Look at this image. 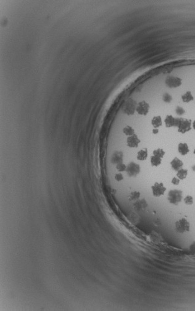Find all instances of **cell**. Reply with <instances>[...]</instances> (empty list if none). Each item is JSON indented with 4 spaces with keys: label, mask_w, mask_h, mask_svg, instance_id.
Returning <instances> with one entry per match:
<instances>
[{
    "label": "cell",
    "mask_w": 195,
    "mask_h": 311,
    "mask_svg": "<svg viewBox=\"0 0 195 311\" xmlns=\"http://www.w3.org/2000/svg\"><path fill=\"white\" fill-rule=\"evenodd\" d=\"M175 113L179 116H182L185 113V111L183 108L180 107V106H177L176 108V109H175Z\"/></svg>",
    "instance_id": "obj_26"
},
{
    "label": "cell",
    "mask_w": 195,
    "mask_h": 311,
    "mask_svg": "<svg viewBox=\"0 0 195 311\" xmlns=\"http://www.w3.org/2000/svg\"><path fill=\"white\" fill-rule=\"evenodd\" d=\"M148 156V150L146 148H143L140 150L138 153L137 155V159L138 160L143 161L147 159Z\"/></svg>",
    "instance_id": "obj_15"
},
{
    "label": "cell",
    "mask_w": 195,
    "mask_h": 311,
    "mask_svg": "<svg viewBox=\"0 0 195 311\" xmlns=\"http://www.w3.org/2000/svg\"><path fill=\"white\" fill-rule=\"evenodd\" d=\"M126 168L127 165L122 162L116 165V169L118 172H124L126 170Z\"/></svg>",
    "instance_id": "obj_25"
},
{
    "label": "cell",
    "mask_w": 195,
    "mask_h": 311,
    "mask_svg": "<svg viewBox=\"0 0 195 311\" xmlns=\"http://www.w3.org/2000/svg\"><path fill=\"white\" fill-rule=\"evenodd\" d=\"M151 125L155 128H158L162 125V120L160 116H155L151 120Z\"/></svg>",
    "instance_id": "obj_16"
},
{
    "label": "cell",
    "mask_w": 195,
    "mask_h": 311,
    "mask_svg": "<svg viewBox=\"0 0 195 311\" xmlns=\"http://www.w3.org/2000/svg\"><path fill=\"white\" fill-rule=\"evenodd\" d=\"M115 179H116V180H117V182H120V181L123 180V177L122 174L120 173L117 174L115 175Z\"/></svg>",
    "instance_id": "obj_28"
},
{
    "label": "cell",
    "mask_w": 195,
    "mask_h": 311,
    "mask_svg": "<svg viewBox=\"0 0 195 311\" xmlns=\"http://www.w3.org/2000/svg\"><path fill=\"white\" fill-rule=\"evenodd\" d=\"M193 153H194V154H195V150H194V151H193Z\"/></svg>",
    "instance_id": "obj_32"
},
{
    "label": "cell",
    "mask_w": 195,
    "mask_h": 311,
    "mask_svg": "<svg viewBox=\"0 0 195 311\" xmlns=\"http://www.w3.org/2000/svg\"><path fill=\"white\" fill-rule=\"evenodd\" d=\"M180 182V180L177 177H173L172 179V180H171V183L173 185H179Z\"/></svg>",
    "instance_id": "obj_27"
},
{
    "label": "cell",
    "mask_w": 195,
    "mask_h": 311,
    "mask_svg": "<svg viewBox=\"0 0 195 311\" xmlns=\"http://www.w3.org/2000/svg\"><path fill=\"white\" fill-rule=\"evenodd\" d=\"M150 109V106L148 103L145 101H142L137 104L136 112L141 116H146Z\"/></svg>",
    "instance_id": "obj_7"
},
{
    "label": "cell",
    "mask_w": 195,
    "mask_h": 311,
    "mask_svg": "<svg viewBox=\"0 0 195 311\" xmlns=\"http://www.w3.org/2000/svg\"><path fill=\"white\" fill-rule=\"evenodd\" d=\"M134 208L136 211H141L145 210L147 206H148V203L146 201L145 199H138L136 201V202L133 204Z\"/></svg>",
    "instance_id": "obj_12"
},
{
    "label": "cell",
    "mask_w": 195,
    "mask_h": 311,
    "mask_svg": "<svg viewBox=\"0 0 195 311\" xmlns=\"http://www.w3.org/2000/svg\"><path fill=\"white\" fill-rule=\"evenodd\" d=\"M165 151L161 148H157L156 150H155L153 152V155L159 157L162 159H163V157L165 156Z\"/></svg>",
    "instance_id": "obj_22"
},
{
    "label": "cell",
    "mask_w": 195,
    "mask_h": 311,
    "mask_svg": "<svg viewBox=\"0 0 195 311\" xmlns=\"http://www.w3.org/2000/svg\"><path fill=\"white\" fill-rule=\"evenodd\" d=\"M159 133V129L158 128H155L153 130V133L154 134H157Z\"/></svg>",
    "instance_id": "obj_29"
},
{
    "label": "cell",
    "mask_w": 195,
    "mask_h": 311,
    "mask_svg": "<svg viewBox=\"0 0 195 311\" xmlns=\"http://www.w3.org/2000/svg\"><path fill=\"white\" fill-rule=\"evenodd\" d=\"M123 133L128 137L132 136L135 134V130L131 126L127 125L123 128Z\"/></svg>",
    "instance_id": "obj_20"
},
{
    "label": "cell",
    "mask_w": 195,
    "mask_h": 311,
    "mask_svg": "<svg viewBox=\"0 0 195 311\" xmlns=\"http://www.w3.org/2000/svg\"><path fill=\"white\" fill-rule=\"evenodd\" d=\"M141 141L140 138L138 137L137 135L135 133L132 136L128 137L127 139V146L130 148H138L139 144Z\"/></svg>",
    "instance_id": "obj_9"
},
{
    "label": "cell",
    "mask_w": 195,
    "mask_h": 311,
    "mask_svg": "<svg viewBox=\"0 0 195 311\" xmlns=\"http://www.w3.org/2000/svg\"><path fill=\"white\" fill-rule=\"evenodd\" d=\"M178 132L182 134H185L190 132L192 128V122L190 119L179 117L177 125Z\"/></svg>",
    "instance_id": "obj_1"
},
{
    "label": "cell",
    "mask_w": 195,
    "mask_h": 311,
    "mask_svg": "<svg viewBox=\"0 0 195 311\" xmlns=\"http://www.w3.org/2000/svg\"><path fill=\"white\" fill-rule=\"evenodd\" d=\"M183 201L185 204L188 206H191L193 204V197L191 195H187L184 197Z\"/></svg>",
    "instance_id": "obj_23"
},
{
    "label": "cell",
    "mask_w": 195,
    "mask_h": 311,
    "mask_svg": "<svg viewBox=\"0 0 195 311\" xmlns=\"http://www.w3.org/2000/svg\"><path fill=\"white\" fill-rule=\"evenodd\" d=\"M141 170V168L140 165L134 162H131L128 164V165L127 166L126 168V172L129 177H134L137 176Z\"/></svg>",
    "instance_id": "obj_5"
},
{
    "label": "cell",
    "mask_w": 195,
    "mask_h": 311,
    "mask_svg": "<svg viewBox=\"0 0 195 311\" xmlns=\"http://www.w3.org/2000/svg\"><path fill=\"white\" fill-rule=\"evenodd\" d=\"M178 122V118H175L172 115H167L164 119V123L167 128L176 127Z\"/></svg>",
    "instance_id": "obj_10"
},
{
    "label": "cell",
    "mask_w": 195,
    "mask_h": 311,
    "mask_svg": "<svg viewBox=\"0 0 195 311\" xmlns=\"http://www.w3.org/2000/svg\"><path fill=\"white\" fill-rule=\"evenodd\" d=\"M151 190L153 195L158 197L164 194L166 191V188L163 183L155 182V184L151 187Z\"/></svg>",
    "instance_id": "obj_8"
},
{
    "label": "cell",
    "mask_w": 195,
    "mask_h": 311,
    "mask_svg": "<svg viewBox=\"0 0 195 311\" xmlns=\"http://www.w3.org/2000/svg\"><path fill=\"white\" fill-rule=\"evenodd\" d=\"M162 159L157 157L156 156L152 155L150 157V162L151 164L153 167H158L159 166L161 163H162Z\"/></svg>",
    "instance_id": "obj_18"
},
{
    "label": "cell",
    "mask_w": 195,
    "mask_h": 311,
    "mask_svg": "<svg viewBox=\"0 0 195 311\" xmlns=\"http://www.w3.org/2000/svg\"><path fill=\"white\" fill-rule=\"evenodd\" d=\"M175 228L178 233L188 232L190 230V224L185 218H182L175 223Z\"/></svg>",
    "instance_id": "obj_4"
},
{
    "label": "cell",
    "mask_w": 195,
    "mask_h": 311,
    "mask_svg": "<svg viewBox=\"0 0 195 311\" xmlns=\"http://www.w3.org/2000/svg\"><path fill=\"white\" fill-rule=\"evenodd\" d=\"M169 202L174 205H178L183 200V192L180 190H171L167 195Z\"/></svg>",
    "instance_id": "obj_3"
},
{
    "label": "cell",
    "mask_w": 195,
    "mask_h": 311,
    "mask_svg": "<svg viewBox=\"0 0 195 311\" xmlns=\"http://www.w3.org/2000/svg\"><path fill=\"white\" fill-rule=\"evenodd\" d=\"M188 172L187 169L182 168L177 172V177L180 180H183L187 178V177L188 175Z\"/></svg>",
    "instance_id": "obj_19"
},
{
    "label": "cell",
    "mask_w": 195,
    "mask_h": 311,
    "mask_svg": "<svg viewBox=\"0 0 195 311\" xmlns=\"http://www.w3.org/2000/svg\"><path fill=\"white\" fill-rule=\"evenodd\" d=\"M165 83L169 88H176L182 85V80L178 77L169 76L165 80Z\"/></svg>",
    "instance_id": "obj_6"
},
{
    "label": "cell",
    "mask_w": 195,
    "mask_h": 311,
    "mask_svg": "<svg viewBox=\"0 0 195 311\" xmlns=\"http://www.w3.org/2000/svg\"><path fill=\"white\" fill-rule=\"evenodd\" d=\"M178 151L182 156H185L190 152V148L187 143H180L178 145Z\"/></svg>",
    "instance_id": "obj_13"
},
{
    "label": "cell",
    "mask_w": 195,
    "mask_h": 311,
    "mask_svg": "<svg viewBox=\"0 0 195 311\" xmlns=\"http://www.w3.org/2000/svg\"><path fill=\"white\" fill-rule=\"evenodd\" d=\"M123 155L121 151H116L111 158V162L114 164H118L119 163H122L123 162Z\"/></svg>",
    "instance_id": "obj_14"
},
{
    "label": "cell",
    "mask_w": 195,
    "mask_h": 311,
    "mask_svg": "<svg viewBox=\"0 0 195 311\" xmlns=\"http://www.w3.org/2000/svg\"><path fill=\"white\" fill-rule=\"evenodd\" d=\"M193 170H195V166H193Z\"/></svg>",
    "instance_id": "obj_31"
},
{
    "label": "cell",
    "mask_w": 195,
    "mask_h": 311,
    "mask_svg": "<svg viewBox=\"0 0 195 311\" xmlns=\"http://www.w3.org/2000/svg\"><path fill=\"white\" fill-rule=\"evenodd\" d=\"M192 127L193 128V129L195 130V120L192 122Z\"/></svg>",
    "instance_id": "obj_30"
},
{
    "label": "cell",
    "mask_w": 195,
    "mask_h": 311,
    "mask_svg": "<svg viewBox=\"0 0 195 311\" xmlns=\"http://www.w3.org/2000/svg\"><path fill=\"white\" fill-rule=\"evenodd\" d=\"M137 103L131 98H128L122 106V111L128 116H132L136 112Z\"/></svg>",
    "instance_id": "obj_2"
},
{
    "label": "cell",
    "mask_w": 195,
    "mask_h": 311,
    "mask_svg": "<svg viewBox=\"0 0 195 311\" xmlns=\"http://www.w3.org/2000/svg\"><path fill=\"white\" fill-rule=\"evenodd\" d=\"M140 193L138 191L132 192L128 196V199L132 201H136L140 199Z\"/></svg>",
    "instance_id": "obj_21"
},
{
    "label": "cell",
    "mask_w": 195,
    "mask_h": 311,
    "mask_svg": "<svg viewBox=\"0 0 195 311\" xmlns=\"http://www.w3.org/2000/svg\"><path fill=\"white\" fill-rule=\"evenodd\" d=\"M162 100H163V101L165 103H170L172 101V96L170 94H169L167 93H164L163 95Z\"/></svg>",
    "instance_id": "obj_24"
},
{
    "label": "cell",
    "mask_w": 195,
    "mask_h": 311,
    "mask_svg": "<svg viewBox=\"0 0 195 311\" xmlns=\"http://www.w3.org/2000/svg\"><path fill=\"white\" fill-rule=\"evenodd\" d=\"M170 165L174 170L177 172L180 169H182V167L183 165V162L179 157H175L170 162Z\"/></svg>",
    "instance_id": "obj_11"
},
{
    "label": "cell",
    "mask_w": 195,
    "mask_h": 311,
    "mask_svg": "<svg viewBox=\"0 0 195 311\" xmlns=\"http://www.w3.org/2000/svg\"><path fill=\"white\" fill-rule=\"evenodd\" d=\"M182 100L183 103H190L194 100V97L191 91H188L182 96Z\"/></svg>",
    "instance_id": "obj_17"
}]
</instances>
